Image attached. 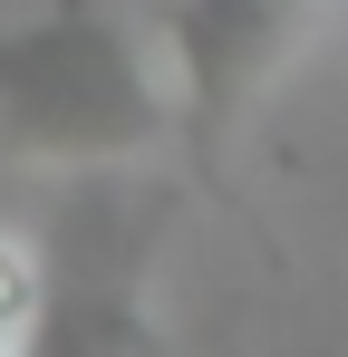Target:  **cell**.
Here are the masks:
<instances>
[{
	"instance_id": "obj_1",
	"label": "cell",
	"mask_w": 348,
	"mask_h": 357,
	"mask_svg": "<svg viewBox=\"0 0 348 357\" xmlns=\"http://www.w3.org/2000/svg\"><path fill=\"white\" fill-rule=\"evenodd\" d=\"M0 135L20 155H58V165L145 155L165 135V87L145 77L116 20L58 10L49 29L0 39Z\"/></svg>"
},
{
	"instance_id": "obj_2",
	"label": "cell",
	"mask_w": 348,
	"mask_h": 357,
	"mask_svg": "<svg viewBox=\"0 0 348 357\" xmlns=\"http://www.w3.org/2000/svg\"><path fill=\"white\" fill-rule=\"evenodd\" d=\"M39 319H49V280H39V251L0 232V357L39 348Z\"/></svg>"
}]
</instances>
